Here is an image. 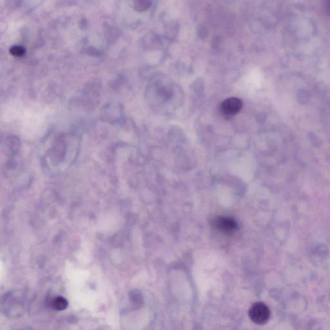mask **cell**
<instances>
[{
	"label": "cell",
	"instance_id": "6da1fadb",
	"mask_svg": "<svg viewBox=\"0 0 330 330\" xmlns=\"http://www.w3.org/2000/svg\"><path fill=\"white\" fill-rule=\"evenodd\" d=\"M212 226L226 236H231L238 230V224L236 220L230 217L218 216L212 221Z\"/></svg>",
	"mask_w": 330,
	"mask_h": 330
},
{
	"label": "cell",
	"instance_id": "7a4b0ae2",
	"mask_svg": "<svg viewBox=\"0 0 330 330\" xmlns=\"http://www.w3.org/2000/svg\"><path fill=\"white\" fill-rule=\"evenodd\" d=\"M249 317L257 325H264L270 319V311L265 303L258 302L253 304L249 309Z\"/></svg>",
	"mask_w": 330,
	"mask_h": 330
},
{
	"label": "cell",
	"instance_id": "3957f363",
	"mask_svg": "<svg viewBox=\"0 0 330 330\" xmlns=\"http://www.w3.org/2000/svg\"><path fill=\"white\" fill-rule=\"evenodd\" d=\"M243 107V102L240 99L231 98L227 99L221 105L222 112L226 115H234L241 110Z\"/></svg>",
	"mask_w": 330,
	"mask_h": 330
},
{
	"label": "cell",
	"instance_id": "277c9868",
	"mask_svg": "<svg viewBox=\"0 0 330 330\" xmlns=\"http://www.w3.org/2000/svg\"><path fill=\"white\" fill-rule=\"evenodd\" d=\"M144 44H146V46L149 48L158 49L162 47L163 41L158 34L152 32L146 35L145 40H144Z\"/></svg>",
	"mask_w": 330,
	"mask_h": 330
},
{
	"label": "cell",
	"instance_id": "5b68a950",
	"mask_svg": "<svg viewBox=\"0 0 330 330\" xmlns=\"http://www.w3.org/2000/svg\"><path fill=\"white\" fill-rule=\"evenodd\" d=\"M179 31V25L176 21H171L167 24L165 28V36L168 40L173 41L177 38Z\"/></svg>",
	"mask_w": 330,
	"mask_h": 330
},
{
	"label": "cell",
	"instance_id": "8992f818",
	"mask_svg": "<svg viewBox=\"0 0 330 330\" xmlns=\"http://www.w3.org/2000/svg\"><path fill=\"white\" fill-rule=\"evenodd\" d=\"M68 304L67 299L61 296L54 298L51 302L52 308L57 311L65 310L67 308Z\"/></svg>",
	"mask_w": 330,
	"mask_h": 330
},
{
	"label": "cell",
	"instance_id": "52a82bcc",
	"mask_svg": "<svg viewBox=\"0 0 330 330\" xmlns=\"http://www.w3.org/2000/svg\"><path fill=\"white\" fill-rule=\"evenodd\" d=\"M152 5L151 0H134V6L138 11H146Z\"/></svg>",
	"mask_w": 330,
	"mask_h": 330
},
{
	"label": "cell",
	"instance_id": "ba28073f",
	"mask_svg": "<svg viewBox=\"0 0 330 330\" xmlns=\"http://www.w3.org/2000/svg\"><path fill=\"white\" fill-rule=\"evenodd\" d=\"M197 36L201 40H205L208 36V28L205 25H200L197 28Z\"/></svg>",
	"mask_w": 330,
	"mask_h": 330
},
{
	"label": "cell",
	"instance_id": "9c48e42d",
	"mask_svg": "<svg viewBox=\"0 0 330 330\" xmlns=\"http://www.w3.org/2000/svg\"><path fill=\"white\" fill-rule=\"evenodd\" d=\"M220 43H221V40H220V37L218 36L214 38L213 41H212V44H213L214 48H218L220 46Z\"/></svg>",
	"mask_w": 330,
	"mask_h": 330
}]
</instances>
